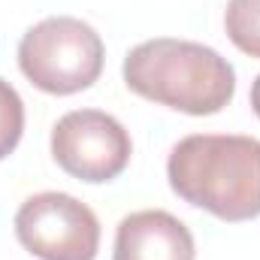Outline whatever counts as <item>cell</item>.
<instances>
[{
	"mask_svg": "<svg viewBox=\"0 0 260 260\" xmlns=\"http://www.w3.org/2000/svg\"><path fill=\"white\" fill-rule=\"evenodd\" d=\"M170 188L221 221L260 215V139L239 133H194L173 145Z\"/></svg>",
	"mask_w": 260,
	"mask_h": 260,
	"instance_id": "obj_1",
	"label": "cell"
},
{
	"mask_svg": "<svg viewBox=\"0 0 260 260\" xmlns=\"http://www.w3.org/2000/svg\"><path fill=\"white\" fill-rule=\"evenodd\" d=\"M121 73L133 94L185 115H215L236 94L233 64L191 40H145L127 52Z\"/></svg>",
	"mask_w": 260,
	"mask_h": 260,
	"instance_id": "obj_2",
	"label": "cell"
},
{
	"mask_svg": "<svg viewBox=\"0 0 260 260\" xmlns=\"http://www.w3.org/2000/svg\"><path fill=\"white\" fill-rule=\"evenodd\" d=\"M100 34L73 15H49L27 27L18 43V67L24 79L46 94H79L103 73Z\"/></svg>",
	"mask_w": 260,
	"mask_h": 260,
	"instance_id": "obj_3",
	"label": "cell"
},
{
	"mask_svg": "<svg viewBox=\"0 0 260 260\" xmlns=\"http://www.w3.org/2000/svg\"><path fill=\"white\" fill-rule=\"evenodd\" d=\"M18 242L40 260H94L100 251V221L82 200L43 191L15 212Z\"/></svg>",
	"mask_w": 260,
	"mask_h": 260,
	"instance_id": "obj_4",
	"label": "cell"
},
{
	"mask_svg": "<svg viewBox=\"0 0 260 260\" xmlns=\"http://www.w3.org/2000/svg\"><path fill=\"white\" fill-rule=\"evenodd\" d=\"M130 154L133 142L124 124L100 109H73L52 130V157L67 176L88 185L118 179Z\"/></svg>",
	"mask_w": 260,
	"mask_h": 260,
	"instance_id": "obj_5",
	"label": "cell"
},
{
	"mask_svg": "<svg viewBox=\"0 0 260 260\" xmlns=\"http://www.w3.org/2000/svg\"><path fill=\"white\" fill-rule=\"evenodd\" d=\"M112 260H197V245L185 221L164 209H142L121 218Z\"/></svg>",
	"mask_w": 260,
	"mask_h": 260,
	"instance_id": "obj_6",
	"label": "cell"
},
{
	"mask_svg": "<svg viewBox=\"0 0 260 260\" xmlns=\"http://www.w3.org/2000/svg\"><path fill=\"white\" fill-rule=\"evenodd\" d=\"M224 30L248 58H260V0H227Z\"/></svg>",
	"mask_w": 260,
	"mask_h": 260,
	"instance_id": "obj_7",
	"label": "cell"
},
{
	"mask_svg": "<svg viewBox=\"0 0 260 260\" xmlns=\"http://www.w3.org/2000/svg\"><path fill=\"white\" fill-rule=\"evenodd\" d=\"M21 133H24V103L18 91L6 79H0V160L15 151Z\"/></svg>",
	"mask_w": 260,
	"mask_h": 260,
	"instance_id": "obj_8",
	"label": "cell"
},
{
	"mask_svg": "<svg viewBox=\"0 0 260 260\" xmlns=\"http://www.w3.org/2000/svg\"><path fill=\"white\" fill-rule=\"evenodd\" d=\"M251 109H254V115L260 118V76L251 82Z\"/></svg>",
	"mask_w": 260,
	"mask_h": 260,
	"instance_id": "obj_9",
	"label": "cell"
}]
</instances>
